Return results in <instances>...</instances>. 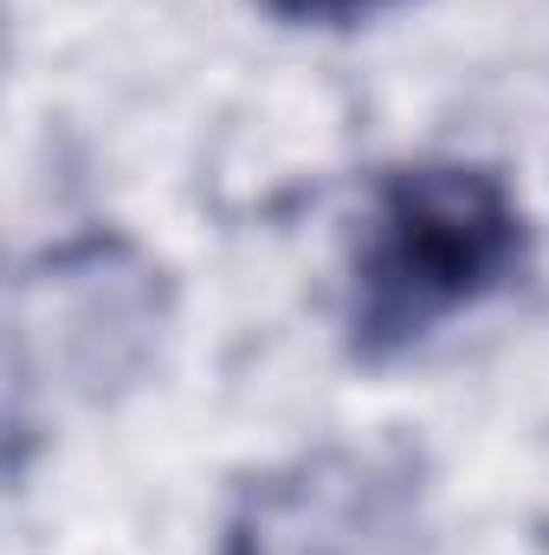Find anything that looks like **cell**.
Wrapping results in <instances>:
<instances>
[{"mask_svg": "<svg viewBox=\"0 0 549 555\" xmlns=\"http://www.w3.org/2000/svg\"><path fill=\"white\" fill-rule=\"evenodd\" d=\"M266 13L291 20V26H343V20H369L395 0H259Z\"/></svg>", "mask_w": 549, "mask_h": 555, "instance_id": "7a4b0ae2", "label": "cell"}, {"mask_svg": "<svg viewBox=\"0 0 549 555\" xmlns=\"http://www.w3.org/2000/svg\"><path fill=\"white\" fill-rule=\"evenodd\" d=\"M531 259V220L485 162H408L375 181L349 259V349L395 362Z\"/></svg>", "mask_w": 549, "mask_h": 555, "instance_id": "6da1fadb", "label": "cell"}]
</instances>
